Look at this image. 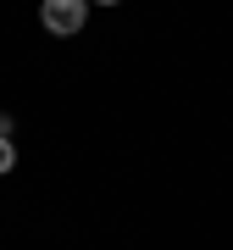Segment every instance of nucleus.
<instances>
[{
  "label": "nucleus",
  "mask_w": 233,
  "mask_h": 250,
  "mask_svg": "<svg viewBox=\"0 0 233 250\" xmlns=\"http://www.w3.org/2000/svg\"><path fill=\"white\" fill-rule=\"evenodd\" d=\"M39 22H45L56 39H72L89 22V0H45V6H39Z\"/></svg>",
  "instance_id": "f257e3e1"
},
{
  "label": "nucleus",
  "mask_w": 233,
  "mask_h": 250,
  "mask_svg": "<svg viewBox=\"0 0 233 250\" xmlns=\"http://www.w3.org/2000/svg\"><path fill=\"white\" fill-rule=\"evenodd\" d=\"M100 6H122V0H100Z\"/></svg>",
  "instance_id": "7ed1b4c3"
},
{
  "label": "nucleus",
  "mask_w": 233,
  "mask_h": 250,
  "mask_svg": "<svg viewBox=\"0 0 233 250\" xmlns=\"http://www.w3.org/2000/svg\"><path fill=\"white\" fill-rule=\"evenodd\" d=\"M11 167H17V145L0 134V172H11Z\"/></svg>",
  "instance_id": "f03ea898"
}]
</instances>
